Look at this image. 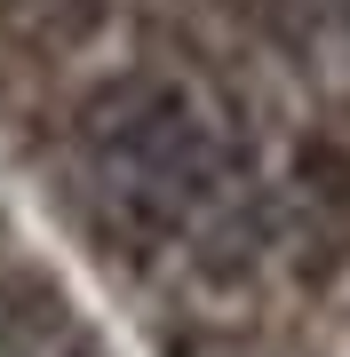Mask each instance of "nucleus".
Masks as SVG:
<instances>
[{"label":"nucleus","instance_id":"f257e3e1","mask_svg":"<svg viewBox=\"0 0 350 357\" xmlns=\"http://www.w3.org/2000/svg\"><path fill=\"white\" fill-rule=\"evenodd\" d=\"M72 128H80V159H88L104 206L143 238L191 230L231 175L207 103L168 72H128V79L88 88Z\"/></svg>","mask_w":350,"mask_h":357}]
</instances>
